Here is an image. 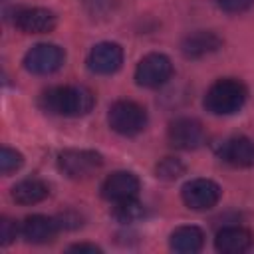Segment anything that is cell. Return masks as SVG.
Here are the masks:
<instances>
[{"label": "cell", "mask_w": 254, "mask_h": 254, "mask_svg": "<svg viewBox=\"0 0 254 254\" xmlns=\"http://www.w3.org/2000/svg\"><path fill=\"white\" fill-rule=\"evenodd\" d=\"M218 155L224 163L232 167H238V169L252 167L254 165V141L248 137H230L220 145Z\"/></svg>", "instance_id": "obj_12"}, {"label": "cell", "mask_w": 254, "mask_h": 254, "mask_svg": "<svg viewBox=\"0 0 254 254\" xmlns=\"http://www.w3.org/2000/svg\"><path fill=\"white\" fill-rule=\"evenodd\" d=\"M83 4H85V8L95 16H99V14H105L107 10H109V0H83Z\"/></svg>", "instance_id": "obj_23"}, {"label": "cell", "mask_w": 254, "mask_h": 254, "mask_svg": "<svg viewBox=\"0 0 254 254\" xmlns=\"http://www.w3.org/2000/svg\"><path fill=\"white\" fill-rule=\"evenodd\" d=\"M167 137H169V143L173 147L183 149V151L198 149L206 139L202 125L196 119H189V117H181V119L173 121Z\"/></svg>", "instance_id": "obj_9"}, {"label": "cell", "mask_w": 254, "mask_h": 254, "mask_svg": "<svg viewBox=\"0 0 254 254\" xmlns=\"http://www.w3.org/2000/svg\"><path fill=\"white\" fill-rule=\"evenodd\" d=\"M60 230V224H58V218H50V216H44V214H32L28 216L22 226H20V232L22 236L32 242V244H46V242H52L56 238Z\"/></svg>", "instance_id": "obj_13"}, {"label": "cell", "mask_w": 254, "mask_h": 254, "mask_svg": "<svg viewBox=\"0 0 254 254\" xmlns=\"http://www.w3.org/2000/svg\"><path fill=\"white\" fill-rule=\"evenodd\" d=\"M56 22V14L46 8H22L14 14V26L24 34H48Z\"/></svg>", "instance_id": "obj_10"}, {"label": "cell", "mask_w": 254, "mask_h": 254, "mask_svg": "<svg viewBox=\"0 0 254 254\" xmlns=\"http://www.w3.org/2000/svg\"><path fill=\"white\" fill-rule=\"evenodd\" d=\"M101 165V155L89 149H65L58 155V167L69 179H85L93 175Z\"/></svg>", "instance_id": "obj_4"}, {"label": "cell", "mask_w": 254, "mask_h": 254, "mask_svg": "<svg viewBox=\"0 0 254 254\" xmlns=\"http://www.w3.org/2000/svg\"><path fill=\"white\" fill-rule=\"evenodd\" d=\"M65 62V54L56 44H36L24 56V67L34 75H50Z\"/></svg>", "instance_id": "obj_5"}, {"label": "cell", "mask_w": 254, "mask_h": 254, "mask_svg": "<svg viewBox=\"0 0 254 254\" xmlns=\"http://www.w3.org/2000/svg\"><path fill=\"white\" fill-rule=\"evenodd\" d=\"M67 250H69V252H91V254H99V252H101L99 246H95V244H85V242H81V244H71Z\"/></svg>", "instance_id": "obj_24"}, {"label": "cell", "mask_w": 254, "mask_h": 254, "mask_svg": "<svg viewBox=\"0 0 254 254\" xmlns=\"http://www.w3.org/2000/svg\"><path fill=\"white\" fill-rule=\"evenodd\" d=\"M123 64V50L115 42H99L87 56V67L97 75H111Z\"/></svg>", "instance_id": "obj_8"}, {"label": "cell", "mask_w": 254, "mask_h": 254, "mask_svg": "<svg viewBox=\"0 0 254 254\" xmlns=\"http://www.w3.org/2000/svg\"><path fill=\"white\" fill-rule=\"evenodd\" d=\"M173 75V64L165 54H147L135 69V81L141 87H159Z\"/></svg>", "instance_id": "obj_6"}, {"label": "cell", "mask_w": 254, "mask_h": 254, "mask_svg": "<svg viewBox=\"0 0 254 254\" xmlns=\"http://www.w3.org/2000/svg\"><path fill=\"white\" fill-rule=\"evenodd\" d=\"M155 173L163 181H177L181 175H185V165L177 157H165L157 163Z\"/></svg>", "instance_id": "obj_19"}, {"label": "cell", "mask_w": 254, "mask_h": 254, "mask_svg": "<svg viewBox=\"0 0 254 254\" xmlns=\"http://www.w3.org/2000/svg\"><path fill=\"white\" fill-rule=\"evenodd\" d=\"M222 46V40L214 34V32H206V30H198L194 34H189L183 44H181V50L187 58H204L212 52H216L218 48Z\"/></svg>", "instance_id": "obj_15"}, {"label": "cell", "mask_w": 254, "mask_h": 254, "mask_svg": "<svg viewBox=\"0 0 254 254\" xmlns=\"http://www.w3.org/2000/svg\"><path fill=\"white\" fill-rule=\"evenodd\" d=\"M183 202L192 210H208L220 200V187L210 179H192L181 190Z\"/></svg>", "instance_id": "obj_7"}, {"label": "cell", "mask_w": 254, "mask_h": 254, "mask_svg": "<svg viewBox=\"0 0 254 254\" xmlns=\"http://www.w3.org/2000/svg\"><path fill=\"white\" fill-rule=\"evenodd\" d=\"M48 192H50V189H48V185L44 181H40V179H26V181H20L18 185H14L12 198H14V202L28 206V204L42 202L48 196Z\"/></svg>", "instance_id": "obj_17"}, {"label": "cell", "mask_w": 254, "mask_h": 254, "mask_svg": "<svg viewBox=\"0 0 254 254\" xmlns=\"http://www.w3.org/2000/svg\"><path fill=\"white\" fill-rule=\"evenodd\" d=\"M95 105V95L83 85H58L40 95V107L52 115L81 117Z\"/></svg>", "instance_id": "obj_1"}, {"label": "cell", "mask_w": 254, "mask_h": 254, "mask_svg": "<svg viewBox=\"0 0 254 254\" xmlns=\"http://www.w3.org/2000/svg\"><path fill=\"white\" fill-rule=\"evenodd\" d=\"M202 244H204V234L198 226H179L171 232V238H169L171 250L181 252V254L198 252Z\"/></svg>", "instance_id": "obj_16"}, {"label": "cell", "mask_w": 254, "mask_h": 254, "mask_svg": "<svg viewBox=\"0 0 254 254\" xmlns=\"http://www.w3.org/2000/svg\"><path fill=\"white\" fill-rule=\"evenodd\" d=\"M111 214L121 224H133V222H139L145 216V206L137 200V196H133V198H125V200L115 202Z\"/></svg>", "instance_id": "obj_18"}, {"label": "cell", "mask_w": 254, "mask_h": 254, "mask_svg": "<svg viewBox=\"0 0 254 254\" xmlns=\"http://www.w3.org/2000/svg\"><path fill=\"white\" fill-rule=\"evenodd\" d=\"M246 85L238 79L224 77L214 81L204 95V109L212 115H232L246 103Z\"/></svg>", "instance_id": "obj_2"}, {"label": "cell", "mask_w": 254, "mask_h": 254, "mask_svg": "<svg viewBox=\"0 0 254 254\" xmlns=\"http://www.w3.org/2000/svg\"><path fill=\"white\" fill-rule=\"evenodd\" d=\"M250 246H252V234L242 226H226L218 230L214 238V248L222 254H240L246 252Z\"/></svg>", "instance_id": "obj_14"}, {"label": "cell", "mask_w": 254, "mask_h": 254, "mask_svg": "<svg viewBox=\"0 0 254 254\" xmlns=\"http://www.w3.org/2000/svg\"><path fill=\"white\" fill-rule=\"evenodd\" d=\"M252 4H254V0H216V6H218L222 12H228V14L244 12V10H248Z\"/></svg>", "instance_id": "obj_21"}, {"label": "cell", "mask_w": 254, "mask_h": 254, "mask_svg": "<svg viewBox=\"0 0 254 254\" xmlns=\"http://www.w3.org/2000/svg\"><path fill=\"white\" fill-rule=\"evenodd\" d=\"M22 165H24L22 153H18L16 149H10V147H2V151H0V171H2V175H10V173L18 171Z\"/></svg>", "instance_id": "obj_20"}, {"label": "cell", "mask_w": 254, "mask_h": 254, "mask_svg": "<svg viewBox=\"0 0 254 254\" xmlns=\"http://www.w3.org/2000/svg\"><path fill=\"white\" fill-rule=\"evenodd\" d=\"M139 179L129 173V171H115L111 173L103 185H101V194L103 198L111 200V202H119L125 198H133L139 192Z\"/></svg>", "instance_id": "obj_11"}, {"label": "cell", "mask_w": 254, "mask_h": 254, "mask_svg": "<svg viewBox=\"0 0 254 254\" xmlns=\"http://www.w3.org/2000/svg\"><path fill=\"white\" fill-rule=\"evenodd\" d=\"M18 236V224L10 218H2L0 220V244H10L14 238Z\"/></svg>", "instance_id": "obj_22"}, {"label": "cell", "mask_w": 254, "mask_h": 254, "mask_svg": "<svg viewBox=\"0 0 254 254\" xmlns=\"http://www.w3.org/2000/svg\"><path fill=\"white\" fill-rule=\"evenodd\" d=\"M107 121H109V127L115 133L125 135V137H133V135H137V133H141L145 129L147 111L135 101L121 99V101H115L109 107Z\"/></svg>", "instance_id": "obj_3"}]
</instances>
